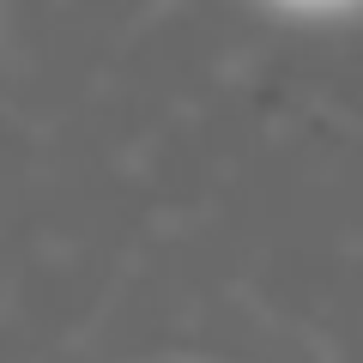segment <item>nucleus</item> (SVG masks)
<instances>
[]
</instances>
